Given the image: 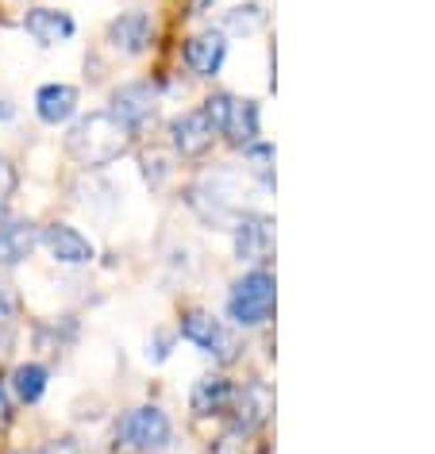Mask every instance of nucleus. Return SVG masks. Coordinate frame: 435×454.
Here are the masks:
<instances>
[{
	"mask_svg": "<svg viewBox=\"0 0 435 454\" xmlns=\"http://www.w3.org/2000/svg\"><path fill=\"white\" fill-rule=\"evenodd\" d=\"M131 135L112 112H89L66 135V154L85 169H105L131 151Z\"/></svg>",
	"mask_w": 435,
	"mask_h": 454,
	"instance_id": "1",
	"label": "nucleus"
},
{
	"mask_svg": "<svg viewBox=\"0 0 435 454\" xmlns=\"http://www.w3.org/2000/svg\"><path fill=\"white\" fill-rule=\"evenodd\" d=\"M273 312V274L266 270H250L232 286V297H227V316L239 327H258L266 324Z\"/></svg>",
	"mask_w": 435,
	"mask_h": 454,
	"instance_id": "2",
	"label": "nucleus"
},
{
	"mask_svg": "<svg viewBox=\"0 0 435 454\" xmlns=\"http://www.w3.org/2000/svg\"><path fill=\"white\" fill-rule=\"evenodd\" d=\"M120 439L128 442L131 450L154 454V450L170 447V439H174V424H170V416L158 404H139V408H131V412L123 416Z\"/></svg>",
	"mask_w": 435,
	"mask_h": 454,
	"instance_id": "3",
	"label": "nucleus"
},
{
	"mask_svg": "<svg viewBox=\"0 0 435 454\" xmlns=\"http://www.w3.org/2000/svg\"><path fill=\"white\" fill-rule=\"evenodd\" d=\"M154 108H158V93L151 82H128L112 93V116H116L128 131H139L154 120Z\"/></svg>",
	"mask_w": 435,
	"mask_h": 454,
	"instance_id": "4",
	"label": "nucleus"
},
{
	"mask_svg": "<svg viewBox=\"0 0 435 454\" xmlns=\"http://www.w3.org/2000/svg\"><path fill=\"white\" fill-rule=\"evenodd\" d=\"M181 339H189L193 347H201L204 355H216L220 362H227L235 355V343H232V335L224 332V324L212 320L209 312H197V309L181 316Z\"/></svg>",
	"mask_w": 435,
	"mask_h": 454,
	"instance_id": "5",
	"label": "nucleus"
},
{
	"mask_svg": "<svg viewBox=\"0 0 435 454\" xmlns=\"http://www.w3.org/2000/svg\"><path fill=\"white\" fill-rule=\"evenodd\" d=\"M216 128L209 123L204 112H181V116L170 120V143L181 158H204L212 151Z\"/></svg>",
	"mask_w": 435,
	"mask_h": 454,
	"instance_id": "6",
	"label": "nucleus"
},
{
	"mask_svg": "<svg viewBox=\"0 0 435 454\" xmlns=\"http://www.w3.org/2000/svg\"><path fill=\"white\" fill-rule=\"evenodd\" d=\"M39 243L47 247L51 258L54 262H62V266H85V262H93L97 258V247L70 223H51L47 231L39 235Z\"/></svg>",
	"mask_w": 435,
	"mask_h": 454,
	"instance_id": "7",
	"label": "nucleus"
},
{
	"mask_svg": "<svg viewBox=\"0 0 435 454\" xmlns=\"http://www.w3.org/2000/svg\"><path fill=\"white\" fill-rule=\"evenodd\" d=\"M273 251V220L262 212L239 215L235 223V258L239 262H262Z\"/></svg>",
	"mask_w": 435,
	"mask_h": 454,
	"instance_id": "8",
	"label": "nucleus"
},
{
	"mask_svg": "<svg viewBox=\"0 0 435 454\" xmlns=\"http://www.w3.org/2000/svg\"><path fill=\"white\" fill-rule=\"evenodd\" d=\"M154 39V24L146 12H123L108 24V43L120 54H143Z\"/></svg>",
	"mask_w": 435,
	"mask_h": 454,
	"instance_id": "9",
	"label": "nucleus"
},
{
	"mask_svg": "<svg viewBox=\"0 0 435 454\" xmlns=\"http://www.w3.org/2000/svg\"><path fill=\"white\" fill-rule=\"evenodd\" d=\"M24 31L39 43V47H59V43L74 39L77 24L66 12H59V8H31L24 16Z\"/></svg>",
	"mask_w": 435,
	"mask_h": 454,
	"instance_id": "10",
	"label": "nucleus"
},
{
	"mask_svg": "<svg viewBox=\"0 0 435 454\" xmlns=\"http://www.w3.org/2000/svg\"><path fill=\"white\" fill-rule=\"evenodd\" d=\"M39 227L31 220H0V266H20L36 254Z\"/></svg>",
	"mask_w": 435,
	"mask_h": 454,
	"instance_id": "11",
	"label": "nucleus"
},
{
	"mask_svg": "<svg viewBox=\"0 0 435 454\" xmlns=\"http://www.w3.org/2000/svg\"><path fill=\"white\" fill-rule=\"evenodd\" d=\"M235 427L239 431H258L262 424L270 419L273 412V393L266 385H243V389H235Z\"/></svg>",
	"mask_w": 435,
	"mask_h": 454,
	"instance_id": "12",
	"label": "nucleus"
},
{
	"mask_svg": "<svg viewBox=\"0 0 435 454\" xmlns=\"http://www.w3.org/2000/svg\"><path fill=\"white\" fill-rule=\"evenodd\" d=\"M224 59H227V43H224L220 31H201V35H193L189 47H186V62L197 77H216Z\"/></svg>",
	"mask_w": 435,
	"mask_h": 454,
	"instance_id": "13",
	"label": "nucleus"
},
{
	"mask_svg": "<svg viewBox=\"0 0 435 454\" xmlns=\"http://www.w3.org/2000/svg\"><path fill=\"white\" fill-rule=\"evenodd\" d=\"M232 401H235V385L227 381L224 373H204V378L193 385V396H189L197 416H220L232 408Z\"/></svg>",
	"mask_w": 435,
	"mask_h": 454,
	"instance_id": "14",
	"label": "nucleus"
},
{
	"mask_svg": "<svg viewBox=\"0 0 435 454\" xmlns=\"http://www.w3.org/2000/svg\"><path fill=\"white\" fill-rule=\"evenodd\" d=\"M220 135L235 146H250L258 139V105L255 100H227V112L220 120Z\"/></svg>",
	"mask_w": 435,
	"mask_h": 454,
	"instance_id": "15",
	"label": "nucleus"
},
{
	"mask_svg": "<svg viewBox=\"0 0 435 454\" xmlns=\"http://www.w3.org/2000/svg\"><path fill=\"white\" fill-rule=\"evenodd\" d=\"M36 112H39V120L43 123H66L77 112V89L74 85H43L39 93H36Z\"/></svg>",
	"mask_w": 435,
	"mask_h": 454,
	"instance_id": "16",
	"label": "nucleus"
},
{
	"mask_svg": "<svg viewBox=\"0 0 435 454\" xmlns=\"http://www.w3.org/2000/svg\"><path fill=\"white\" fill-rule=\"evenodd\" d=\"M47 381H51L47 366H39V362H24V366L12 370V381H8V385H12V393H16L20 404H39L43 393H47Z\"/></svg>",
	"mask_w": 435,
	"mask_h": 454,
	"instance_id": "17",
	"label": "nucleus"
},
{
	"mask_svg": "<svg viewBox=\"0 0 435 454\" xmlns=\"http://www.w3.org/2000/svg\"><path fill=\"white\" fill-rule=\"evenodd\" d=\"M262 24H266V8L262 4H239L224 16V27L235 31V35H250V31H258Z\"/></svg>",
	"mask_w": 435,
	"mask_h": 454,
	"instance_id": "18",
	"label": "nucleus"
},
{
	"mask_svg": "<svg viewBox=\"0 0 435 454\" xmlns=\"http://www.w3.org/2000/svg\"><path fill=\"white\" fill-rule=\"evenodd\" d=\"M247 162H250V169L266 181V185H273V169H270V162H273V146H266V143H250L247 146Z\"/></svg>",
	"mask_w": 435,
	"mask_h": 454,
	"instance_id": "19",
	"label": "nucleus"
},
{
	"mask_svg": "<svg viewBox=\"0 0 435 454\" xmlns=\"http://www.w3.org/2000/svg\"><path fill=\"white\" fill-rule=\"evenodd\" d=\"M20 185V174H16V166L8 162L4 154H0V208H4L8 200H12V192Z\"/></svg>",
	"mask_w": 435,
	"mask_h": 454,
	"instance_id": "20",
	"label": "nucleus"
},
{
	"mask_svg": "<svg viewBox=\"0 0 435 454\" xmlns=\"http://www.w3.org/2000/svg\"><path fill=\"white\" fill-rule=\"evenodd\" d=\"M36 454H89V450L74 435H66V439H54V442H47V447H39Z\"/></svg>",
	"mask_w": 435,
	"mask_h": 454,
	"instance_id": "21",
	"label": "nucleus"
},
{
	"mask_svg": "<svg viewBox=\"0 0 435 454\" xmlns=\"http://www.w3.org/2000/svg\"><path fill=\"white\" fill-rule=\"evenodd\" d=\"M16 309H20V297H16V289L8 286L4 278H0V316H4V320H8V316H16Z\"/></svg>",
	"mask_w": 435,
	"mask_h": 454,
	"instance_id": "22",
	"label": "nucleus"
},
{
	"mask_svg": "<svg viewBox=\"0 0 435 454\" xmlns=\"http://www.w3.org/2000/svg\"><path fill=\"white\" fill-rule=\"evenodd\" d=\"M8 419H12V401H8V389L0 385V431L8 427Z\"/></svg>",
	"mask_w": 435,
	"mask_h": 454,
	"instance_id": "23",
	"label": "nucleus"
},
{
	"mask_svg": "<svg viewBox=\"0 0 435 454\" xmlns=\"http://www.w3.org/2000/svg\"><path fill=\"white\" fill-rule=\"evenodd\" d=\"M12 116H16V105H12V100H8L4 93H0V123H8Z\"/></svg>",
	"mask_w": 435,
	"mask_h": 454,
	"instance_id": "24",
	"label": "nucleus"
},
{
	"mask_svg": "<svg viewBox=\"0 0 435 454\" xmlns=\"http://www.w3.org/2000/svg\"><path fill=\"white\" fill-rule=\"evenodd\" d=\"M166 355H170V339H158L154 350H151V358H154V362H162Z\"/></svg>",
	"mask_w": 435,
	"mask_h": 454,
	"instance_id": "25",
	"label": "nucleus"
},
{
	"mask_svg": "<svg viewBox=\"0 0 435 454\" xmlns=\"http://www.w3.org/2000/svg\"><path fill=\"white\" fill-rule=\"evenodd\" d=\"M8 343H12V339H8V332H0V362H4V355H8Z\"/></svg>",
	"mask_w": 435,
	"mask_h": 454,
	"instance_id": "26",
	"label": "nucleus"
},
{
	"mask_svg": "<svg viewBox=\"0 0 435 454\" xmlns=\"http://www.w3.org/2000/svg\"><path fill=\"white\" fill-rule=\"evenodd\" d=\"M209 4H212V0H197V4H193V12H204Z\"/></svg>",
	"mask_w": 435,
	"mask_h": 454,
	"instance_id": "27",
	"label": "nucleus"
}]
</instances>
